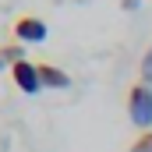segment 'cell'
<instances>
[{"mask_svg": "<svg viewBox=\"0 0 152 152\" xmlns=\"http://www.w3.org/2000/svg\"><path fill=\"white\" fill-rule=\"evenodd\" d=\"M127 117L134 127L152 131V85L149 81H134L127 88Z\"/></svg>", "mask_w": 152, "mask_h": 152, "instance_id": "6da1fadb", "label": "cell"}, {"mask_svg": "<svg viewBox=\"0 0 152 152\" xmlns=\"http://www.w3.org/2000/svg\"><path fill=\"white\" fill-rule=\"evenodd\" d=\"M142 81L152 85V46L145 50V57H142Z\"/></svg>", "mask_w": 152, "mask_h": 152, "instance_id": "8992f818", "label": "cell"}, {"mask_svg": "<svg viewBox=\"0 0 152 152\" xmlns=\"http://www.w3.org/2000/svg\"><path fill=\"white\" fill-rule=\"evenodd\" d=\"M131 152H152V131H142V134L131 142Z\"/></svg>", "mask_w": 152, "mask_h": 152, "instance_id": "5b68a950", "label": "cell"}, {"mask_svg": "<svg viewBox=\"0 0 152 152\" xmlns=\"http://www.w3.org/2000/svg\"><path fill=\"white\" fill-rule=\"evenodd\" d=\"M0 67H4V57H0Z\"/></svg>", "mask_w": 152, "mask_h": 152, "instance_id": "ba28073f", "label": "cell"}, {"mask_svg": "<svg viewBox=\"0 0 152 152\" xmlns=\"http://www.w3.org/2000/svg\"><path fill=\"white\" fill-rule=\"evenodd\" d=\"M11 32H14V39H18L21 46H25V42H42L50 28H46V21L36 18V14H21V18L14 21V28H11Z\"/></svg>", "mask_w": 152, "mask_h": 152, "instance_id": "3957f363", "label": "cell"}, {"mask_svg": "<svg viewBox=\"0 0 152 152\" xmlns=\"http://www.w3.org/2000/svg\"><path fill=\"white\" fill-rule=\"evenodd\" d=\"M11 78H14V85H18L25 96H36V92H42L39 64H32V60H18V64H11Z\"/></svg>", "mask_w": 152, "mask_h": 152, "instance_id": "7a4b0ae2", "label": "cell"}, {"mask_svg": "<svg viewBox=\"0 0 152 152\" xmlns=\"http://www.w3.org/2000/svg\"><path fill=\"white\" fill-rule=\"evenodd\" d=\"M39 78H42V88H67V85H71V75L60 71V67L50 64V60L39 64Z\"/></svg>", "mask_w": 152, "mask_h": 152, "instance_id": "277c9868", "label": "cell"}, {"mask_svg": "<svg viewBox=\"0 0 152 152\" xmlns=\"http://www.w3.org/2000/svg\"><path fill=\"white\" fill-rule=\"evenodd\" d=\"M138 7V0H124V11H134Z\"/></svg>", "mask_w": 152, "mask_h": 152, "instance_id": "52a82bcc", "label": "cell"}]
</instances>
